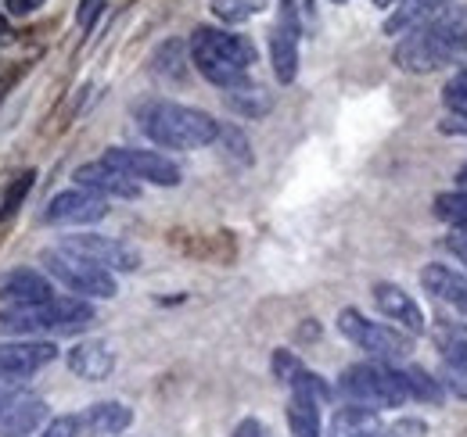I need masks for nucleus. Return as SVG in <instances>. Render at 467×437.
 <instances>
[{
  "mask_svg": "<svg viewBox=\"0 0 467 437\" xmlns=\"http://www.w3.org/2000/svg\"><path fill=\"white\" fill-rule=\"evenodd\" d=\"M464 57H467V7H450L431 25H424V29L403 36L396 44V51H392V61L403 72H410V76L439 72V68L457 65Z\"/></svg>",
  "mask_w": 467,
  "mask_h": 437,
  "instance_id": "nucleus-1",
  "label": "nucleus"
},
{
  "mask_svg": "<svg viewBox=\"0 0 467 437\" xmlns=\"http://www.w3.org/2000/svg\"><path fill=\"white\" fill-rule=\"evenodd\" d=\"M187 55H191V65L213 86L231 90L237 83H248V72L255 65V44L241 33H231V29L202 25V29H194V36L187 44Z\"/></svg>",
  "mask_w": 467,
  "mask_h": 437,
  "instance_id": "nucleus-2",
  "label": "nucleus"
},
{
  "mask_svg": "<svg viewBox=\"0 0 467 437\" xmlns=\"http://www.w3.org/2000/svg\"><path fill=\"white\" fill-rule=\"evenodd\" d=\"M137 122L144 137L166 151H198L216 144L220 137V122L209 111L176 105V101H148L137 111Z\"/></svg>",
  "mask_w": 467,
  "mask_h": 437,
  "instance_id": "nucleus-3",
  "label": "nucleus"
},
{
  "mask_svg": "<svg viewBox=\"0 0 467 437\" xmlns=\"http://www.w3.org/2000/svg\"><path fill=\"white\" fill-rule=\"evenodd\" d=\"M338 391L349 398L352 405H363V409H400L403 401H410L403 377L396 366L389 362H356L349 366L342 377H338Z\"/></svg>",
  "mask_w": 467,
  "mask_h": 437,
  "instance_id": "nucleus-4",
  "label": "nucleus"
},
{
  "mask_svg": "<svg viewBox=\"0 0 467 437\" xmlns=\"http://www.w3.org/2000/svg\"><path fill=\"white\" fill-rule=\"evenodd\" d=\"M338 333L352 340L359 351H367L374 362H403L413 351V337L403 333L400 327H389V323H374L367 320L359 309H342L338 312Z\"/></svg>",
  "mask_w": 467,
  "mask_h": 437,
  "instance_id": "nucleus-5",
  "label": "nucleus"
},
{
  "mask_svg": "<svg viewBox=\"0 0 467 437\" xmlns=\"http://www.w3.org/2000/svg\"><path fill=\"white\" fill-rule=\"evenodd\" d=\"M40 262H44L47 273L55 276L58 283H65L76 298H87V301H90V298H101V301H109V298L119 294L116 276L109 273V269H101V266H94V262H87V259H76V255H68V251H61V248L44 251Z\"/></svg>",
  "mask_w": 467,
  "mask_h": 437,
  "instance_id": "nucleus-6",
  "label": "nucleus"
},
{
  "mask_svg": "<svg viewBox=\"0 0 467 437\" xmlns=\"http://www.w3.org/2000/svg\"><path fill=\"white\" fill-rule=\"evenodd\" d=\"M61 251L76 255V259H87L109 273H133L140 269V251L122 244L116 237H101V233H72L61 240Z\"/></svg>",
  "mask_w": 467,
  "mask_h": 437,
  "instance_id": "nucleus-7",
  "label": "nucleus"
},
{
  "mask_svg": "<svg viewBox=\"0 0 467 437\" xmlns=\"http://www.w3.org/2000/svg\"><path fill=\"white\" fill-rule=\"evenodd\" d=\"M112 168L126 172L130 179L137 183H155V187H176L183 176H180V165L159 151H144V147H109L105 158Z\"/></svg>",
  "mask_w": 467,
  "mask_h": 437,
  "instance_id": "nucleus-8",
  "label": "nucleus"
},
{
  "mask_svg": "<svg viewBox=\"0 0 467 437\" xmlns=\"http://www.w3.org/2000/svg\"><path fill=\"white\" fill-rule=\"evenodd\" d=\"M109 216V201L90 194V190H61L58 198L47 201L44 222L47 226H87V222H101Z\"/></svg>",
  "mask_w": 467,
  "mask_h": 437,
  "instance_id": "nucleus-9",
  "label": "nucleus"
},
{
  "mask_svg": "<svg viewBox=\"0 0 467 437\" xmlns=\"http://www.w3.org/2000/svg\"><path fill=\"white\" fill-rule=\"evenodd\" d=\"M58 359V348L51 340H7L0 344V377L29 381L36 370L51 366Z\"/></svg>",
  "mask_w": 467,
  "mask_h": 437,
  "instance_id": "nucleus-10",
  "label": "nucleus"
},
{
  "mask_svg": "<svg viewBox=\"0 0 467 437\" xmlns=\"http://www.w3.org/2000/svg\"><path fill=\"white\" fill-rule=\"evenodd\" d=\"M374 305H378V312L389 320V323H396V327L410 333V337H420L424 330H428V320H424V312H420V305L410 298L407 290L400 287V283H374Z\"/></svg>",
  "mask_w": 467,
  "mask_h": 437,
  "instance_id": "nucleus-11",
  "label": "nucleus"
},
{
  "mask_svg": "<svg viewBox=\"0 0 467 437\" xmlns=\"http://www.w3.org/2000/svg\"><path fill=\"white\" fill-rule=\"evenodd\" d=\"M72 179H76V187L79 190H90V194H98V198H122V201H133L137 194H140V183L137 179H130L126 172H119L112 168L109 162H87L79 165L76 172H72Z\"/></svg>",
  "mask_w": 467,
  "mask_h": 437,
  "instance_id": "nucleus-12",
  "label": "nucleus"
},
{
  "mask_svg": "<svg viewBox=\"0 0 467 437\" xmlns=\"http://www.w3.org/2000/svg\"><path fill=\"white\" fill-rule=\"evenodd\" d=\"M270 65L281 86L295 83L298 76V15L281 11L274 33H270Z\"/></svg>",
  "mask_w": 467,
  "mask_h": 437,
  "instance_id": "nucleus-13",
  "label": "nucleus"
},
{
  "mask_svg": "<svg viewBox=\"0 0 467 437\" xmlns=\"http://www.w3.org/2000/svg\"><path fill=\"white\" fill-rule=\"evenodd\" d=\"M55 298V287L51 279L36 269H4L0 273V301L4 305H40V301H51Z\"/></svg>",
  "mask_w": 467,
  "mask_h": 437,
  "instance_id": "nucleus-14",
  "label": "nucleus"
},
{
  "mask_svg": "<svg viewBox=\"0 0 467 437\" xmlns=\"http://www.w3.org/2000/svg\"><path fill=\"white\" fill-rule=\"evenodd\" d=\"M65 362H68V370H72L79 381L98 383L112 377V370H116V351H112L109 340H79V344L68 348Z\"/></svg>",
  "mask_w": 467,
  "mask_h": 437,
  "instance_id": "nucleus-15",
  "label": "nucleus"
},
{
  "mask_svg": "<svg viewBox=\"0 0 467 437\" xmlns=\"http://www.w3.org/2000/svg\"><path fill=\"white\" fill-rule=\"evenodd\" d=\"M453 0H403L392 7V15L385 18V36H410L424 25H431L435 18H442L450 11Z\"/></svg>",
  "mask_w": 467,
  "mask_h": 437,
  "instance_id": "nucleus-16",
  "label": "nucleus"
},
{
  "mask_svg": "<svg viewBox=\"0 0 467 437\" xmlns=\"http://www.w3.org/2000/svg\"><path fill=\"white\" fill-rule=\"evenodd\" d=\"M98 312L87 298H51L44 301V327L47 333H83L94 327Z\"/></svg>",
  "mask_w": 467,
  "mask_h": 437,
  "instance_id": "nucleus-17",
  "label": "nucleus"
},
{
  "mask_svg": "<svg viewBox=\"0 0 467 437\" xmlns=\"http://www.w3.org/2000/svg\"><path fill=\"white\" fill-rule=\"evenodd\" d=\"M47 420V401L36 394H15L0 412V437H29Z\"/></svg>",
  "mask_w": 467,
  "mask_h": 437,
  "instance_id": "nucleus-18",
  "label": "nucleus"
},
{
  "mask_svg": "<svg viewBox=\"0 0 467 437\" xmlns=\"http://www.w3.org/2000/svg\"><path fill=\"white\" fill-rule=\"evenodd\" d=\"M420 283L428 294H435L442 305H450L453 312H461L467 320V273H457L442 262H431V266H424Z\"/></svg>",
  "mask_w": 467,
  "mask_h": 437,
  "instance_id": "nucleus-19",
  "label": "nucleus"
},
{
  "mask_svg": "<svg viewBox=\"0 0 467 437\" xmlns=\"http://www.w3.org/2000/svg\"><path fill=\"white\" fill-rule=\"evenodd\" d=\"M130 423H133V409L126 401H98L83 412V427L98 437H116L130 431Z\"/></svg>",
  "mask_w": 467,
  "mask_h": 437,
  "instance_id": "nucleus-20",
  "label": "nucleus"
},
{
  "mask_svg": "<svg viewBox=\"0 0 467 437\" xmlns=\"http://www.w3.org/2000/svg\"><path fill=\"white\" fill-rule=\"evenodd\" d=\"M29 333H47L44 301L40 305H4L0 309V337H29Z\"/></svg>",
  "mask_w": 467,
  "mask_h": 437,
  "instance_id": "nucleus-21",
  "label": "nucleus"
},
{
  "mask_svg": "<svg viewBox=\"0 0 467 437\" xmlns=\"http://www.w3.org/2000/svg\"><path fill=\"white\" fill-rule=\"evenodd\" d=\"M223 101L241 118H263V115L274 111V97L263 86H255V83H237L231 90H223Z\"/></svg>",
  "mask_w": 467,
  "mask_h": 437,
  "instance_id": "nucleus-22",
  "label": "nucleus"
},
{
  "mask_svg": "<svg viewBox=\"0 0 467 437\" xmlns=\"http://www.w3.org/2000/svg\"><path fill=\"white\" fill-rule=\"evenodd\" d=\"M320 405L313 394L306 391H292L288 398V427L292 437H320Z\"/></svg>",
  "mask_w": 467,
  "mask_h": 437,
  "instance_id": "nucleus-23",
  "label": "nucleus"
},
{
  "mask_svg": "<svg viewBox=\"0 0 467 437\" xmlns=\"http://www.w3.org/2000/svg\"><path fill=\"white\" fill-rule=\"evenodd\" d=\"M370 431H378V412L363 409V405H346V409L335 412L327 437H359L370 434Z\"/></svg>",
  "mask_w": 467,
  "mask_h": 437,
  "instance_id": "nucleus-24",
  "label": "nucleus"
},
{
  "mask_svg": "<svg viewBox=\"0 0 467 437\" xmlns=\"http://www.w3.org/2000/svg\"><path fill=\"white\" fill-rule=\"evenodd\" d=\"M431 337H435V348H439V355H442V366H464L467 323H439Z\"/></svg>",
  "mask_w": 467,
  "mask_h": 437,
  "instance_id": "nucleus-25",
  "label": "nucleus"
},
{
  "mask_svg": "<svg viewBox=\"0 0 467 437\" xmlns=\"http://www.w3.org/2000/svg\"><path fill=\"white\" fill-rule=\"evenodd\" d=\"M400 377H403V387H407V394L413 401H420V405H442L446 391H442V383L435 381L428 370L407 366V370H400Z\"/></svg>",
  "mask_w": 467,
  "mask_h": 437,
  "instance_id": "nucleus-26",
  "label": "nucleus"
},
{
  "mask_svg": "<svg viewBox=\"0 0 467 437\" xmlns=\"http://www.w3.org/2000/svg\"><path fill=\"white\" fill-rule=\"evenodd\" d=\"M270 0H209L213 15L223 22V25H241L248 18H255L259 11H266Z\"/></svg>",
  "mask_w": 467,
  "mask_h": 437,
  "instance_id": "nucleus-27",
  "label": "nucleus"
},
{
  "mask_svg": "<svg viewBox=\"0 0 467 437\" xmlns=\"http://www.w3.org/2000/svg\"><path fill=\"white\" fill-rule=\"evenodd\" d=\"M435 216L442 218V222H450L453 229H464L467 226V190L439 194V198H435Z\"/></svg>",
  "mask_w": 467,
  "mask_h": 437,
  "instance_id": "nucleus-28",
  "label": "nucleus"
},
{
  "mask_svg": "<svg viewBox=\"0 0 467 437\" xmlns=\"http://www.w3.org/2000/svg\"><path fill=\"white\" fill-rule=\"evenodd\" d=\"M216 144L223 147V155H227L234 165H252V144H248V137H244L237 126H220Z\"/></svg>",
  "mask_w": 467,
  "mask_h": 437,
  "instance_id": "nucleus-29",
  "label": "nucleus"
},
{
  "mask_svg": "<svg viewBox=\"0 0 467 437\" xmlns=\"http://www.w3.org/2000/svg\"><path fill=\"white\" fill-rule=\"evenodd\" d=\"M33 179H36V172H33V168H26L18 179H11V187L4 190V201H0V222H7V218L22 208V201H26V198H29V190H33Z\"/></svg>",
  "mask_w": 467,
  "mask_h": 437,
  "instance_id": "nucleus-30",
  "label": "nucleus"
},
{
  "mask_svg": "<svg viewBox=\"0 0 467 437\" xmlns=\"http://www.w3.org/2000/svg\"><path fill=\"white\" fill-rule=\"evenodd\" d=\"M442 105H446V111L450 115H461V118H467V68L464 72H457L446 86H442Z\"/></svg>",
  "mask_w": 467,
  "mask_h": 437,
  "instance_id": "nucleus-31",
  "label": "nucleus"
},
{
  "mask_svg": "<svg viewBox=\"0 0 467 437\" xmlns=\"http://www.w3.org/2000/svg\"><path fill=\"white\" fill-rule=\"evenodd\" d=\"M378 437H428V427H424V420L403 416V420H396L392 427H385Z\"/></svg>",
  "mask_w": 467,
  "mask_h": 437,
  "instance_id": "nucleus-32",
  "label": "nucleus"
},
{
  "mask_svg": "<svg viewBox=\"0 0 467 437\" xmlns=\"http://www.w3.org/2000/svg\"><path fill=\"white\" fill-rule=\"evenodd\" d=\"M79 431H83V416H55L40 437H79Z\"/></svg>",
  "mask_w": 467,
  "mask_h": 437,
  "instance_id": "nucleus-33",
  "label": "nucleus"
},
{
  "mask_svg": "<svg viewBox=\"0 0 467 437\" xmlns=\"http://www.w3.org/2000/svg\"><path fill=\"white\" fill-rule=\"evenodd\" d=\"M442 381L457 398H467V362L464 366H442Z\"/></svg>",
  "mask_w": 467,
  "mask_h": 437,
  "instance_id": "nucleus-34",
  "label": "nucleus"
},
{
  "mask_svg": "<svg viewBox=\"0 0 467 437\" xmlns=\"http://www.w3.org/2000/svg\"><path fill=\"white\" fill-rule=\"evenodd\" d=\"M101 7H105V0H79V11H76V22H79L83 29H90Z\"/></svg>",
  "mask_w": 467,
  "mask_h": 437,
  "instance_id": "nucleus-35",
  "label": "nucleus"
},
{
  "mask_svg": "<svg viewBox=\"0 0 467 437\" xmlns=\"http://www.w3.org/2000/svg\"><path fill=\"white\" fill-rule=\"evenodd\" d=\"M446 248H450V251H453V255H457V259L467 266V226H464V229H450Z\"/></svg>",
  "mask_w": 467,
  "mask_h": 437,
  "instance_id": "nucleus-36",
  "label": "nucleus"
},
{
  "mask_svg": "<svg viewBox=\"0 0 467 437\" xmlns=\"http://www.w3.org/2000/svg\"><path fill=\"white\" fill-rule=\"evenodd\" d=\"M36 7H44V0H7V4H4V15L22 18V15H33Z\"/></svg>",
  "mask_w": 467,
  "mask_h": 437,
  "instance_id": "nucleus-37",
  "label": "nucleus"
},
{
  "mask_svg": "<svg viewBox=\"0 0 467 437\" xmlns=\"http://www.w3.org/2000/svg\"><path fill=\"white\" fill-rule=\"evenodd\" d=\"M234 437H270V434H266V427H263L259 420L248 416V420H241V423L234 427Z\"/></svg>",
  "mask_w": 467,
  "mask_h": 437,
  "instance_id": "nucleus-38",
  "label": "nucleus"
},
{
  "mask_svg": "<svg viewBox=\"0 0 467 437\" xmlns=\"http://www.w3.org/2000/svg\"><path fill=\"white\" fill-rule=\"evenodd\" d=\"M442 133H453V137H467V118H461V115H450L442 126H439Z\"/></svg>",
  "mask_w": 467,
  "mask_h": 437,
  "instance_id": "nucleus-39",
  "label": "nucleus"
},
{
  "mask_svg": "<svg viewBox=\"0 0 467 437\" xmlns=\"http://www.w3.org/2000/svg\"><path fill=\"white\" fill-rule=\"evenodd\" d=\"M298 4H302V0H281V11H292V15H298Z\"/></svg>",
  "mask_w": 467,
  "mask_h": 437,
  "instance_id": "nucleus-40",
  "label": "nucleus"
},
{
  "mask_svg": "<svg viewBox=\"0 0 467 437\" xmlns=\"http://www.w3.org/2000/svg\"><path fill=\"white\" fill-rule=\"evenodd\" d=\"M457 190H467V165L457 172Z\"/></svg>",
  "mask_w": 467,
  "mask_h": 437,
  "instance_id": "nucleus-41",
  "label": "nucleus"
},
{
  "mask_svg": "<svg viewBox=\"0 0 467 437\" xmlns=\"http://www.w3.org/2000/svg\"><path fill=\"white\" fill-rule=\"evenodd\" d=\"M7 33H11V29H7V15H4V11H0V40H4V36H7Z\"/></svg>",
  "mask_w": 467,
  "mask_h": 437,
  "instance_id": "nucleus-42",
  "label": "nucleus"
},
{
  "mask_svg": "<svg viewBox=\"0 0 467 437\" xmlns=\"http://www.w3.org/2000/svg\"><path fill=\"white\" fill-rule=\"evenodd\" d=\"M378 7H396V4H403V0H374Z\"/></svg>",
  "mask_w": 467,
  "mask_h": 437,
  "instance_id": "nucleus-43",
  "label": "nucleus"
},
{
  "mask_svg": "<svg viewBox=\"0 0 467 437\" xmlns=\"http://www.w3.org/2000/svg\"><path fill=\"white\" fill-rule=\"evenodd\" d=\"M378 434H381V431H370V434H359V437H378Z\"/></svg>",
  "mask_w": 467,
  "mask_h": 437,
  "instance_id": "nucleus-44",
  "label": "nucleus"
},
{
  "mask_svg": "<svg viewBox=\"0 0 467 437\" xmlns=\"http://www.w3.org/2000/svg\"><path fill=\"white\" fill-rule=\"evenodd\" d=\"M331 4H346V0H331Z\"/></svg>",
  "mask_w": 467,
  "mask_h": 437,
  "instance_id": "nucleus-45",
  "label": "nucleus"
}]
</instances>
